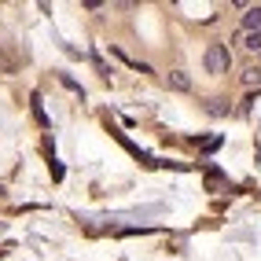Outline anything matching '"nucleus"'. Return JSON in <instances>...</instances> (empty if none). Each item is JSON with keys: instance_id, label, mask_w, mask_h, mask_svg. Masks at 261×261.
I'll use <instances>...</instances> for the list:
<instances>
[{"instance_id": "nucleus-6", "label": "nucleus", "mask_w": 261, "mask_h": 261, "mask_svg": "<svg viewBox=\"0 0 261 261\" xmlns=\"http://www.w3.org/2000/svg\"><path fill=\"white\" fill-rule=\"evenodd\" d=\"M243 81H247V85H261V70H247V74H243Z\"/></svg>"}, {"instance_id": "nucleus-5", "label": "nucleus", "mask_w": 261, "mask_h": 261, "mask_svg": "<svg viewBox=\"0 0 261 261\" xmlns=\"http://www.w3.org/2000/svg\"><path fill=\"white\" fill-rule=\"evenodd\" d=\"M206 111H210V114H228V103H224V99H210V107H206Z\"/></svg>"}, {"instance_id": "nucleus-1", "label": "nucleus", "mask_w": 261, "mask_h": 261, "mask_svg": "<svg viewBox=\"0 0 261 261\" xmlns=\"http://www.w3.org/2000/svg\"><path fill=\"white\" fill-rule=\"evenodd\" d=\"M202 63H206V70H210V74H224V70H228V63H232V56H228V48H224V44H210V48H206V56H202Z\"/></svg>"}, {"instance_id": "nucleus-2", "label": "nucleus", "mask_w": 261, "mask_h": 261, "mask_svg": "<svg viewBox=\"0 0 261 261\" xmlns=\"http://www.w3.org/2000/svg\"><path fill=\"white\" fill-rule=\"evenodd\" d=\"M239 44L250 48V51H261V30H243L239 33Z\"/></svg>"}, {"instance_id": "nucleus-4", "label": "nucleus", "mask_w": 261, "mask_h": 261, "mask_svg": "<svg viewBox=\"0 0 261 261\" xmlns=\"http://www.w3.org/2000/svg\"><path fill=\"white\" fill-rule=\"evenodd\" d=\"M169 85H173L177 92H188V89H191V77H188L184 70H177V74H169Z\"/></svg>"}, {"instance_id": "nucleus-3", "label": "nucleus", "mask_w": 261, "mask_h": 261, "mask_svg": "<svg viewBox=\"0 0 261 261\" xmlns=\"http://www.w3.org/2000/svg\"><path fill=\"white\" fill-rule=\"evenodd\" d=\"M243 30H261V8H247V15H243Z\"/></svg>"}]
</instances>
